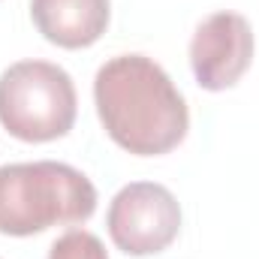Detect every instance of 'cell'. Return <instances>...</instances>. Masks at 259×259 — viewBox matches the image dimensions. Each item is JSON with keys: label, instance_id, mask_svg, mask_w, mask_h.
<instances>
[{"label": "cell", "instance_id": "2", "mask_svg": "<svg viewBox=\"0 0 259 259\" xmlns=\"http://www.w3.org/2000/svg\"><path fill=\"white\" fill-rule=\"evenodd\" d=\"M97 211V187L58 160L0 166V235L27 238L52 226H75Z\"/></svg>", "mask_w": 259, "mask_h": 259}, {"label": "cell", "instance_id": "6", "mask_svg": "<svg viewBox=\"0 0 259 259\" xmlns=\"http://www.w3.org/2000/svg\"><path fill=\"white\" fill-rule=\"evenodd\" d=\"M30 18L36 30L61 49L94 46L112 18L109 0H30Z\"/></svg>", "mask_w": 259, "mask_h": 259}, {"label": "cell", "instance_id": "4", "mask_svg": "<svg viewBox=\"0 0 259 259\" xmlns=\"http://www.w3.org/2000/svg\"><path fill=\"white\" fill-rule=\"evenodd\" d=\"M106 226L127 256L163 253L181 232V205L157 181H133L115 193Z\"/></svg>", "mask_w": 259, "mask_h": 259}, {"label": "cell", "instance_id": "5", "mask_svg": "<svg viewBox=\"0 0 259 259\" xmlns=\"http://www.w3.org/2000/svg\"><path fill=\"white\" fill-rule=\"evenodd\" d=\"M253 27L238 12H214L196 27L190 39V66L196 84L205 91H226L250 69Z\"/></svg>", "mask_w": 259, "mask_h": 259}, {"label": "cell", "instance_id": "1", "mask_svg": "<svg viewBox=\"0 0 259 259\" xmlns=\"http://www.w3.org/2000/svg\"><path fill=\"white\" fill-rule=\"evenodd\" d=\"M94 103L109 139L136 157L169 154L190 130L184 94L145 55H118L100 66Z\"/></svg>", "mask_w": 259, "mask_h": 259}, {"label": "cell", "instance_id": "7", "mask_svg": "<svg viewBox=\"0 0 259 259\" xmlns=\"http://www.w3.org/2000/svg\"><path fill=\"white\" fill-rule=\"evenodd\" d=\"M49 259H109V253H106V244L94 232L69 229L52 244Z\"/></svg>", "mask_w": 259, "mask_h": 259}, {"label": "cell", "instance_id": "3", "mask_svg": "<svg viewBox=\"0 0 259 259\" xmlns=\"http://www.w3.org/2000/svg\"><path fill=\"white\" fill-rule=\"evenodd\" d=\"M78 97L64 66L18 61L0 75V124L21 142H55L75 124Z\"/></svg>", "mask_w": 259, "mask_h": 259}]
</instances>
